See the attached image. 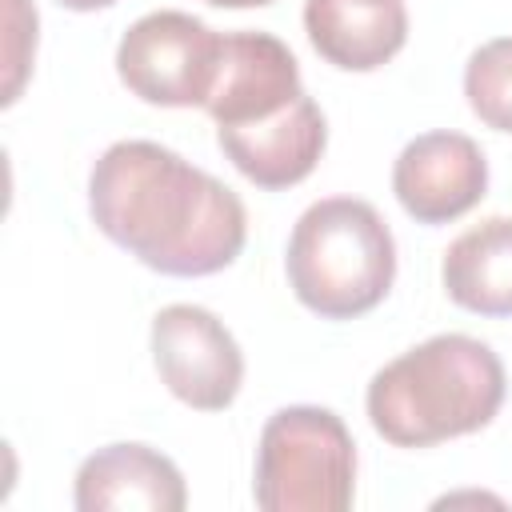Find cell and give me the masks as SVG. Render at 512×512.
<instances>
[{
	"label": "cell",
	"instance_id": "2",
	"mask_svg": "<svg viewBox=\"0 0 512 512\" xmlns=\"http://www.w3.org/2000/svg\"><path fill=\"white\" fill-rule=\"evenodd\" d=\"M204 112L216 120V144L256 188L300 184L324 144L320 104L300 84V64L272 32H224V56Z\"/></svg>",
	"mask_w": 512,
	"mask_h": 512
},
{
	"label": "cell",
	"instance_id": "11",
	"mask_svg": "<svg viewBox=\"0 0 512 512\" xmlns=\"http://www.w3.org/2000/svg\"><path fill=\"white\" fill-rule=\"evenodd\" d=\"M452 304L476 316H512V216H488L464 228L440 264Z\"/></svg>",
	"mask_w": 512,
	"mask_h": 512
},
{
	"label": "cell",
	"instance_id": "12",
	"mask_svg": "<svg viewBox=\"0 0 512 512\" xmlns=\"http://www.w3.org/2000/svg\"><path fill=\"white\" fill-rule=\"evenodd\" d=\"M464 96L480 124L512 132V36H496L468 56Z\"/></svg>",
	"mask_w": 512,
	"mask_h": 512
},
{
	"label": "cell",
	"instance_id": "9",
	"mask_svg": "<svg viewBox=\"0 0 512 512\" xmlns=\"http://www.w3.org/2000/svg\"><path fill=\"white\" fill-rule=\"evenodd\" d=\"M72 500L80 512H180L188 504V488L164 452L148 444H108L80 464Z\"/></svg>",
	"mask_w": 512,
	"mask_h": 512
},
{
	"label": "cell",
	"instance_id": "13",
	"mask_svg": "<svg viewBox=\"0 0 512 512\" xmlns=\"http://www.w3.org/2000/svg\"><path fill=\"white\" fill-rule=\"evenodd\" d=\"M56 4H64V8H72V12H96V8H112V4H120V0H56Z\"/></svg>",
	"mask_w": 512,
	"mask_h": 512
},
{
	"label": "cell",
	"instance_id": "1",
	"mask_svg": "<svg viewBox=\"0 0 512 512\" xmlns=\"http://www.w3.org/2000/svg\"><path fill=\"white\" fill-rule=\"evenodd\" d=\"M92 224L164 276L224 272L248 240L244 200L156 140H116L88 176Z\"/></svg>",
	"mask_w": 512,
	"mask_h": 512
},
{
	"label": "cell",
	"instance_id": "8",
	"mask_svg": "<svg viewBox=\"0 0 512 512\" xmlns=\"http://www.w3.org/2000/svg\"><path fill=\"white\" fill-rule=\"evenodd\" d=\"M488 188V160L464 132H424L392 164V192L416 224H448L472 212Z\"/></svg>",
	"mask_w": 512,
	"mask_h": 512
},
{
	"label": "cell",
	"instance_id": "5",
	"mask_svg": "<svg viewBox=\"0 0 512 512\" xmlns=\"http://www.w3.org/2000/svg\"><path fill=\"white\" fill-rule=\"evenodd\" d=\"M356 492V444L332 408L288 404L256 444L252 496L264 512H344Z\"/></svg>",
	"mask_w": 512,
	"mask_h": 512
},
{
	"label": "cell",
	"instance_id": "3",
	"mask_svg": "<svg viewBox=\"0 0 512 512\" xmlns=\"http://www.w3.org/2000/svg\"><path fill=\"white\" fill-rule=\"evenodd\" d=\"M508 392L500 356L464 332H440L368 380V420L396 448H432L492 424Z\"/></svg>",
	"mask_w": 512,
	"mask_h": 512
},
{
	"label": "cell",
	"instance_id": "4",
	"mask_svg": "<svg viewBox=\"0 0 512 512\" xmlns=\"http://www.w3.org/2000/svg\"><path fill=\"white\" fill-rule=\"evenodd\" d=\"M284 272L308 312L324 320H352L392 292L396 240L368 200L328 196L308 204L296 220Z\"/></svg>",
	"mask_w": 512,
	"mask_h": 512
},
{
	"label": "cell",
	"instance_id": "14",
	"mask_svg": "<svg viewBox=\"0 0 512 512\" xmlns=\"http://www.w3.org/2000/svg\"><path fill=\"white\" fill-rule=\"evenodd\" d=\"M208 4H216V8H264L272 0H208Z\"/></svg>",
	"mask_w": 512,
	"mask_h": 512
},
{
	"label": "cell",
	"instance_id": "10",
	"mask_svg": "<svg viewBox=\"0 0 512 512\" xmlns=\"http://www.w3.org/2000/svg\"><path fill=\"white\" fill-rule=\"evenodd\" d=\"M304 32L328 64L372 72L404 48L408 8L404 0H304Z\"/></svg>",
	"mask_w": 512,
	"mask_h": 512
},
{
	"label": "cell",
	"instance_id": "7",
	"mask_svg": "<svg viewBox=\"0 0 512 512\" xmlns=\"http://www.w3.org/2000/svg\"><path fill=\"white\" fill-rule=\"evenodd\" d=\"M152 360L164 388L196 412H224L244 384L236 336L200 304H168L152 316Z\"/></svg>",
	"mask_w": 512,
	"mask_h": 512
},
{
	"label": "cell",
	"instance_id": "6",
	"mask_svg": "<svg viewBox=\"0 0 512 512\" xmlns=\"http://www.w3.org/2000/svg\"><path fill=\"white\" fill-rule=\"evenodd\" d=\"M224 36L204 20L160 8L140 16L116 44V76L144 104L204 108L220 72Z\"/></svg>",
	"mask_w": 512,
	"mask_h": 512
}]
</instances>
